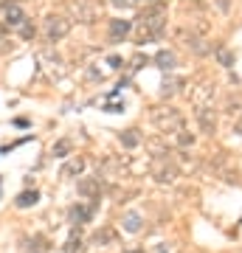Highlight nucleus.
Wrapping results in <instances>:
<instances>
[{
	"label": "nucleus",
	"mask_w": 242,
	"mask_h": 253,
	"mask_svg": "<svg viewBox=\"0 0 242 253\" xmlns=\"http://www.w3.org/2000/svg\"><path fill=\"white\" fill-rule=\"evenodd\" d=\"M138 28V45L144 42H158L166 34V6L163 3H152L149 9H144L133 23Z\"/></svg>",
	"instance_id": "nucleus-1"
},
{
	"label": "nucleus",
	"mask_w": 242,
	"mask_h": 253,
	"mask_svg": "<svg viewBox=\"0 0 242 253\" xmlns=\"http://www.w3.org/2000/svg\"><path fill=\"white\" fill-rule=\"evenodd\" d=\"M149 121L158 126V132H163V135H175V132H180V129H186L183 113H180L178 107H172V104L152 107L149 110Z\"/></svg>",
	"instance_id": "nucleus-2"
},
{
	"label": "nucleus",
	"mask_w": 242,
	"mask_h": 253,
	"mask_svg": "<svg viewBox=\"0 0 242 253\" xmlns=\"http://www.w3.org/2000/svg\"><path fill=\"white\" fill-rule=\"evenodd\" d=\"M149 174L155 177V183H175L180 177V166L172 158H152V166H149Z\"/></svg>",
	"instance_id": "nucleus-3"
},
{
	"label": "nucleus",
	"mask_w": 242,
	"mask_h": 253,
	"mask_svg": "<svg viewBox=\"0 0 242 253\" xmlns=\"http://www.w3.org/2000/svg\"><path fill=\"white\" fill-rule=\"evenodd\" d=\"M43 34L48 42H59V40L71 34V20L62 17V14H48L43 20Z\"/></svg>",
	"instance_id": "nucleus-4"
},
{
	"label": "nucleus",
	"mask_w": 242,
	"mask_h": 253,
	"mask_svg": "<svg viewBox=\"0 0 242 253\" xmlns=\"http://www.w3.org/2000/svg\"><path fill=\"white\" fill-rule=\"evenodd\" d=\"M96 208H99V200H90V203H76V206L68 208V222L71 225H88L93 214H96Z\"/></svg>",
	"instance_id": "nucleus-5"
},
{
	"label": "nucleus",
	"mask_w": 242,
	"mask_h": 253,
	"mask_svg": "<svg viewBox=\"0 0 242 253\" xmlns=\"http://www.w3.org/2000/svg\"><path fill=\"white\" fill-rule=\"evenodd\" d=\"M217 99V82H200L197 87H192V101L194 107H211Z\"/></svg>",
	"instance_id": "nucleus-6"
},
{
	"label": "nucleus",
	"mask_w": 242,
	"mask_h": 253,
	"mask_svg": "<svg viewBox=\"0 0 242 253\" xmlns=\"http://www.w3.org/2000/svg\"><path fill=\"white\" fill-rule=\"evenodd\" d=\"M194 121H197L200 132L214 135L217 132V110L214 107H194Z\"/></svg>",
	"instance_id": "nucleus-7"
},
{
	"label": "nucleus",
	"mask_w": 242,
	"mask_h": 253,
	"mask_svg": "<svg viewBox=\"0 0 242 253\" xmlns=\"http://www.w3.org/2000/svg\"><path fill=\"white\" fill-rule=\"evenodd\" d=\"M180 40H183V45L192 51L194 56H206V54H211V42H206L203 37H197L194 31H180Z\"/></svg>",
	"instance_id": "nucleus-8"
},
{
	"label": "nucleus",
	"mask_w": 242,
	"mask_h": 253,
	"mask_svg": "<svg viewBox=\"0 0 242 253\" xmlns=\"http://www.w3.org/2000/svg\"><path fill=\"white\" fill-rule=\"evenodd\" d=\"M76 191H79L82 197H88V200H99L101 191H104V183H101L96 174H93V177H85V180H79Z\"/></svg>",
	"instance_id": "nucleus-9"
},
{
	"label": "nucleus",
	"mask_w": 242,
	"mask_h": 253,
	"mask_svg": "<svg viewBox=\"0 0 242 253\" xmlns=\"http://www.w3.org/2000/svg\"><path fill=\"white\" fill-rule=\"evenodd\" d=\"M110 42L116 45V42H124V37L133 31V20H124V17H116V20H110Z\"/></svg>",
	"instance_id": "nucleus-10"
},
{
	"label": "nucleus",
	"mask_w": 242,
	"mask_h": 253,
	"mask_svg": "<svg viewBox=\"0 0 242 253\" xmlns=\"http://www.w3.org/2000/svg\"><path fill=\"white\" fill-rule=\"evenodd\" d=\"M73 11H76V20L85 23V26L96 23V17H99V6H93L88 0H76V3H73Z\"/></svg>",
	"instance_id": "nucleus-11"
},
{
	"label": "nucleus",
	"mask_w": 242,
	"mask_h": 253,
	"mask_svg": "<svg viewBox=\"0 0 242 253\" xmlns=\"http://www.w3.org/2000/svg\"><path fill=\"white\" fill-rule=\"evenodd\" d=\"M183 76H175V73H166L163 76V82H161V96L163 99H172V96H178L180 90H183Z\"/></svg>",
	"instance_id": "nucleus-12"
},
{
	"label": "nucleus",
	"mask_w": 242,
	"mask_h": 253,
	"mask_svg": "<svg viewBox=\"0 0 242 253\" xmlns=\"http://www.w3.org/2000/svg\"><path fill=\"white\" fill-rule=\"evenodd\" d=\"M26 20L28 17H26V11H23V6H17V3H9V6H6V26L20 28Z\"/></svg>",
	"instance_id": "nucleus-13"
},
{
	"label": "nucleus",
	"mask_w": 242,
	"mask_h": 253,
	"mask_svg": "<svg viewBox=\"0 0 242 253\" xmlns=\"http://www.w3.org/2000/svg\"><path fill=\"white\" fill-rule=\"evenodd\" d=\"M211 51H214V59H217V65H223V68H234V62H237V56H234V51L231 48H225V45H211Z\"/></svg>",
	"instance_id": "nucleus-14"
},
{
	"label": "nucleus",
	"mask_w": 242,
	"mask_h": 253,
	"mask_svg": "<svg viewBox=\"0 0 242 253\" xmlns=\"http://www.w3.org/2000/svg\"><path fill=\"white\" fill-rule=\"evenodd\" d=\"M155 65H158L161 71L172 73L178 68V56H175V51H158V54H155Z\"/></svg>",
	"instance_id": "nucleus-15"
},
{
	"label": "nucleus",
	"mask_w": 242,
	"mask_h": 253,
	"mask_svg": "<svg viewBox=\"0 0 242 253\" xmlns=\"http://www.w3.org/2000/svg\"><path fill=\"white\" fill-rule=\"evenodd\" d=\"M85 172V158H71V161L65 163L62 169H59V177H73V174H82Z\"/></svg>",
	"instance_id": "nucleus-16"
},
{
	"label": "nucleus",
	"mask_w": 242,
	"mask_h": 253,
	"mask_svg": "<svg viewBox=\"0 0 242 253\" xmlns=\"http://www.w3.org/2000/svg\"><path fill=\"white\" fill-rule=\"evenodd\" d=\"M121 228H124L127 234H138L144 228V219L141 214H135V211H130V214H124V219H121Z\"/></svg>",
	"instance_id": "nucleus-17"
},
{
	"label": "nucleus",
	"mask_w": 242,
	"mask_h": 253,
	"mask_svg": "<svg viewBox=\"0 0 242 253\" xmlns=\"http://www.w3.org/2000/svg\"><path fill=\"white\" fill-rule=\"evenodd\" d=\"M37 200H40V191L37 189H31V191H23V194H17V200H14V206L17 208H31V206H37Z\"/></svg>",
	"instance_id": "nucleus-18"
},
{
	"label": "nucleus",
	"mask_w": 242,
	"mask_h": 253,
	"mask_svg": "<svg viewBox=\"0 0 242 253\" xmlns=\"http://www.w3.org/2000/svg\"><path fill=\"white\" fill-rule=\"evenodd\" d=\"M118 141L124 149H135L141 144V135H138V129H124V132H118Z\"/></svg>",
	"instance_id": "nucleus-19"
},
{
	"label": "nucleus",
	"mask_w": 242,
	"mask_h": 253,
	"mask_svg": "<svg viewBox=\"0 0 242 253\" xmlns=\"http://www.w3.org/2000/svg\"><path fill=\"white\" fill-rule=\"evenodd\" d=\"M93 245H110V242H116V231L113 228H101V231H96L93 234V239H90Z\"/></svg>",
	"instance_id": "nucleus-20"
},
{
	"label": "nucleus",
	"mask_w": 242,
	"mask_h": 253,
	"mask_svg": "<svg viewBox=\"0 0 242 253\" xmlns=\"http://www.w3.org/2000/svg\"><path fill=\"white\" fill-rule=\"evenodd\" d=\"M71 138H59V141H56L54 146H51V155H54V158H68V155H71Z\"/></svg>",
	"instance_id": "nucleus-21"
},
{
	"label": "nucleus",
	"mask_w": 242,
	"mask_h": 253,
	"mask_svg": "<svg viewBox=\"0 0 242 253\" xmlns=\"http://www.w3.org/2000/svg\"><path fill=\"white\" fill-rule=\"evenodd\" d=\"M175 144H178L180 149H192V146H194V135L186 132V129H180V132H175Z\"/></svg>",
	"instance_id": "nucleus-22"
},
{
	"label": "nucleus",
	"mask_w": 242,
	"mask_h": 253,
	"mask_svg": "<svg viewBox=\"0 0 242 253\" xmlns=\"http://www.w3.org/2000/svg\"><path fill=\"white\" fill-rule=\"evenodd\" d=\"M65 253H85V242H82L76 234H73L71 239L65 242Z\"/></svg>",
	"instance_id": "nucleus-23"
},
{
	"label": "nucleus",
	"mask_w": 242,
	"mask_h": 253,
	"mask_svg": "<svg viewBox=\"0 0 242 253\" xmlns=\"http://www.w3.org/2000/svg\"><path fill=\"white\" fill-rule=\"evenodd\" d=\"M223 107H225L223 113H228V116H240V113H242V101L240 99H228Z\"/></svg>",
	"instance_id": "nucleus-24"
},
{
	"label": "nucleus",
	"mask_w": 242,
	"mask_h": 253,
	"mask_svg": "<svg viewBox=\"0 0 242 253\" xmlns=\"http://www.w3.org/2000/svg\"><path fill=\"white\" fill-rule=\"evenodd\" d=\"M20 34H23V40H31L34 37V26H28V20L20 26Z\"/></svg>",
	"instance_id": "nucleus-25"
},
{
	"label": "nucleus",
	"mask_w": 242,
	"mask_h": 253,
	"mask_svg": "<svg viewBox=\"0 0 242 253\" xmlns=\"http://www.w3.org/2000/svg\"><path fill=\"white\" fill-rule=\"evenodd\" d=\"M217 9L223 11V14H228L231 11V0H217Z\"/></svg>",
	"instance_id": "nucleus-26"
},
{
	"label": "nucleus",
	"mask_w": 242,
	"mask_h": 253,
	"mask_svg": "<svg viewBox=\"0 0 242 253\" xmlns=\"http://www.w3.org/2000/svg\"><path fill=\"white\" fill-rule=\"evenodd\" d=\"M88 79H93V82H101V71H96V68H88Z\"/></svg>",
	"instance_id": "nucleus-27"
},
{
	"label": "nucleus",
	"mask_w": 242,
	"mask_h": 253,
	"mask_svg": "<svg viewBox=\"0 0 242 253\" xmlns=\"http://www.w3.org/2000/svg\"><path fill=\"white\" fill-rule=\"evenodd\" d=\"M124 104H104V113H121Z\"/></svg>",
	"instance_id": "nucleus-28"
},
{
	"label": "nucleus",
	"mask_w": 242,
	"mask_h": 253,
	"mask_svg": "<svg viewBox=\"0 0 242 253\" xmlns=\"http://www.w3.org/2000/svg\"><path fill=\"white\" fill-rule=\"evenodd\" d=\"M107 62H110V68H121V65H124V59H121V56H110Z\"/></svg>",
	"instance_id": "nucleus-29"
},
{
	"label": "nucleus",
	"mask_w": 242,
	"mask_h": 253,
	"mask_svg": "<svg viewBox=\"0 0 242 253\" xmlns=\"http://www.w3.org/2000/svg\"><path fill=\"white\" fill-rule=\"evenodd\" d=\"M146 65V56H135L133 59V68H144Z\"/></svg>",
	"instance_id": "nucleus-30"
},
{
	"label": "nucleus",
	"mask_w": 242,
	"mask_h": 253,
	"mask_svg": "<svg viewBox=\"0 0 242 253\" xmlns=\"http://www.w3.org/2000/svg\"><path fill=\"white\" fill-rule=\"evenodd\" d=\"M110 3H113V6H121V9H124V6H130V3H133V0H110Z\"/></svg>",
	"instance_id": "nucleus-31"
},
{
	"label": "nucleus",
	"mask_w": 242,
	"mask_h": 253,
	"mask_svg": "<svg viewBox=\"0 0 242 253\" xmlns=\"http://www.w3.org/2000/svg\"><path fill=\"white\" fill-rule=\"evenodd\" d=\"M155 253H169V251H166V248H163V245H158V248H155Z\"/></svg>",
	"instance_id": "nucleus-32"
},
{
	"label": "nucleus",
	"mask_w": 242,
	"mask_h": 253,
	"mask_svg": "<svg viewBox=\"0 0 242 253\" xmlns=\"http://www.w3.org/2000/svg\"><path fill=\"white\" fill-rule=\"evenodd\" d=\"M127 253H144L141 248H127Z\"/></svg>",
	"instance_id": "nucleus-33"
}]
</instances>
